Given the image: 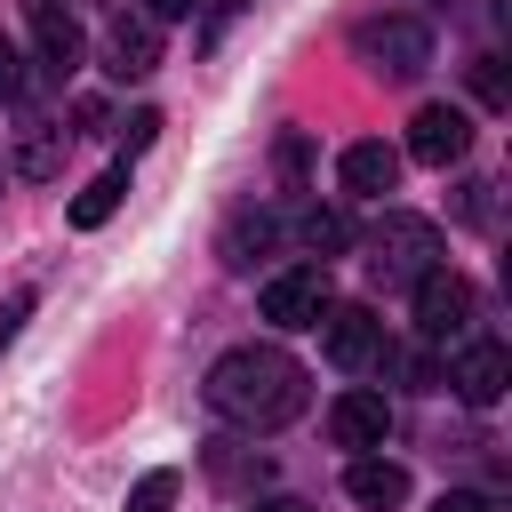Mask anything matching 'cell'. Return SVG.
Instances as JSON below:
<instances>
[{
  "label": "cell",
  "instance_id": "3",
  "mask_svg": "<svg viewBox=\"0 0 512 512\" xmlns=\"http://www.w3.org/2000/svg\"><path fill=\"white\" fill-rule=\"evenodd\" d=\"M352 56L376 80H416L432 64V32L416 16H368V24H352Z\"/></svg>",
  "mask_w": 512,
  "mask_h": 512
},
{
  "label": "cell",
  "instance_id": "24",
  "mask_svg": "<svg viewBox=\"0 0 512 512\" xmlns=\"http://www.w3.org/2000/svg\"><path fill=\"white\" fill-rule=\"evenodd\" d=\"M152 136H160V112H128V128H120V144H128V152H144Z\"/></svg>",
  "mask_w": 512,
  "mask_h": 512
},
{
  "label": "cell",
  "instance_id": "27",
  "mask_svg": "<svg viewBox=\"0 0 512 512\" xmlns=\"http://www.w3.org/2000/svg\"><path fill=\"white\" fill-rule=\"evenodd\" d=\"M256 512H312V504H296V496H272V504H256Z\"/></svg>",
  "mask_w": 512,
  "mask_h": 512
},
{
  "label": "cell",
  "instance_id": "21",
  "mask_svg": "<svg viewBox=\"0 0 512 512\" xmlns=\"http://www.w3.org/2000/svg\"><path fill=\"white\" fill-rule=\"evenodd\" d=\"M488 192H496L488 176H472V184H456V216H464V224H488V216H496V208H488Z\"/></svg>",
  "mask_w": 512,
  "mask_h": 512
},
{
  "label": "cell",
  "instance_id": "13",
  "mask_svg": "<svg viewBox=\"0 0 512 512\" xmlns=\"http://www.w3.org/2000/svg\"><path fill=\"white\" fill-rule=\"evenodd\" d=\"M32 40H40V64L64 80V72H80V24L56 8V0H32Z\"/></svg>",
  "mask_w": 512,
  "mask_h": 512
},
{
  "label": "cell",
  "instance_id": "28",
  "mask_svg": "<svg viewBox=\"0 0 512 512\" xmlns=\"http://www.w3.org/2000/svg\"><path fill=\"white\" fill-rule=\"evenodd\" d=\"M0 176H8V168H0Z\"/></svg>",
  "mask_w": 512,
  "mask_h": 512
},
{
  "label": "cell",
  "instance_id": "14",
  "mask_svg": "<svg viewBox=\"0 0 512 512\" xmlns=\"http://www.w3.org/2000/svg\"><path fill=\"white\" fill-rule=\"evenodd\" d=\"M200 464H208V480H216V488H232V496H248V488H264V480H272V456H256V448H240V440H208V448H200Z\"/></svg>",
  "mask_w": 512,
  "mask_h": 512
},
{
  "label": "cell",
  "instance_id": "10",
  "mask_svg": "<svg viewBox=\"0 0 512 512\" xmlns=\"http://www.w3.org/2000/svg\"><path fill=\"white\" fill-rule=\"evenodd\" d=\"M328 432H336V448H360V456H368V448H384V432H392V400L360 384V392H344V400L328 408Z\"/></svg>",
  "mask_w": 512,
  "mask_h": 512
},
{
  "label": "cell",
  "instance_id": "23",
  "mask_svg": "<svg viewBox=\"0 0 512 512\" xmlns=\"http://www.w3.org/2000/svg\"><path fill=\"white\" fill-rule=\"evenodd\" d=\"M24 320H32V288H16V296L0 304V352L16 344V328H24Z\"/></svg>",
  "mask_w": 512,
  "mask_h": 512
},
{
  "label": "cell",
  "instance_id": "22",
  "mask_svg": "<svg viewBox=\"0 0 512 512\" xmlns=\"http://www.w3.org/2000/svg\"><path fill=\"white\" fill-rule=\"evenodd\" d=\"M24 96V56H16V40L0 32V104H16Z\"/></svg>",
  "mask_w": 512,
  "mask_h": 512
},
{
  "label": "cell",
  "instance_id": "18",
  "mask_svg": "<svg viewBox=\"0 0 512 512\" xmlns=\"http://www.w3.org/2000/svg\"><path fill=\"white\" fill-rule=\"evenodd\" d=\"M296 240H304L312 256H344V248H352V224H344L336 208H304V216H296Z\"/></svg>",
  "mask_w": 512,
  "mask_h": 512
},
{
  "label": "cell",
  "instance_id": "19",
  "mask_svg": "<svg viewBox=\"0 0 512 512\" xmlns=\"http://www.w3.org/2000/svg\"><path fill=\"white\" fill-rule=\"evenodd\" d=\"M128 512H176V472H144L128 488Z\"/></svg>",
  "mask_w": 512,
  "mask_h": 512
},
{
  "label": "cell",
  "instance_id": "9",
  "mask_svg": "<svg viewBox=\"0 0 512 512\" xmlns=\"http://www.w3.org/2000/svg\"><path fill=\"white\" fill-rule=\"evenodd\" d=\"M440 384H448V392H456L464 408H488V400H496V392L512 384V352L480 336V344H464V352H456V368H448Z\"/></svg>",
  "mask_w": 512,
  "mask_h": 512
},
{
  "label": "cell",
  "instance_id": "6",
  "mask_svg": "<svg viewBox=\"0 0 512 512\" xmlns=\"http://www.w3.org/2000/svg\"><path fill=\"white\" fill-rule=\"evenodd\" d=\"M320 328H328V360H336V368H352V376L392 360V344H384V320H376L368 304H328V320H320Z\"/></svg>",
  "mask_w": 512,
  "mask_h": 512
},
{
  "label": "cell",
  "instance_id": "7",
  "mask_svg": "<svg viewBox=\"0 0 512 512\" xmlns=\"http://www.w3.org/2000/svg\"><path fill=\"white\" fill-rule=\"evenodd\" d=\"M472 152V120H464V104H424L416 120H408V160H424V168H456Z\"/></svg>",
  "mask_w": 512,
  "mask_h": 512
},
{
  "label": "cell",
  "instance_id": "17",
  "mask_svg": "<svg viewBox=\"0 0 512 512\" xmlns=\"http://www.w3.org/2000/svg\"><path fill=\"white\" fill-rule=\"evenodd\" d=\"M120 200H128V168H104V176H96V184L72 200V224H80V232H96V224H104Z\"/></svg>",
  "mask_w": 512,
  "mask_h": 512
},
{
  "label": "cell",
  "instance_id": "11",
  "mask_svg": "<svg viewBox=\"0 0 512 512\" xmlns=\"http://www.w3.org/2000/svg\"><path fill=\"white\" fill-rule=\"evenodd\" d=\"M336 176H344V192H360V200H384V192L400 184V152H392V144H376V136H360V144H344Z\"/></svg>",
  "mask_w": 512,
  "mask_h": 512
},
{
  "label": "cell",
  "instance_id": "26",
  "mask_svg": "<svg viewBox=\"0 0 512 512\" xmlns=\"http://www.w3.org/2000/svg\"><path fill=\"white\" fill-rule=\"evenodd\" d=\"M192 8H200V0H144V16H152V24H168V16H192Z\"/></svg>",
  "mask_w": 512,
  "mask_h": 512
},
{
  "label": "cell",
  "instance_id": "2",
  "mask_svg": "<svg viewBox=\"0 0 512 512\" xmlns=\"http://www.w3.org/2000/svg\"><path fill=\"white\" fill-rule=\"evenodd\" d=\"M440 264H448L440 224H424V216H408V208H384V224L368 232V272H376L384 288H416V280L440 272Z\"/></svg>",
  "mask_w": 512,
  "mask_h": 512
},
{
  "label": "cell",
  "instance_id": "4",
  "mask_svg": "<svg viewBox=\"0 0 512 512\" xmlns=\"http://www.w3.org/2000/svg\"><path fill=\"white\" fill-rule=\"evenodd\" d=\"M328 264H296V272H272L264 280V320L272 328H320L328 320Z\"/></svg>",
  "mask_w": 512,
  "mask_h": 512
},
{
  "label": "cell",
  "instance_id": "1",
  "mask_svg": "<svg viewBox=\"0 0 512 512\" xmlns=\"http://www.w3.org/2000/svg\"><path fill=\"white\" fill-rule=\"evenodd\" d=\"M208 408L240 432H280L288 416H304V368L280 352V344H240L208 368Z\"/></svg>",
  "mask_w": 512,
  "mask_h": 512
},
{
  "label": "cell",
  "instance_id": "12",
  "mask_svg": "<svg viewBox=\"0 0 512 512\" xmlns=\"http://www.w3.org/2000/svg\"><path fill=\"white\" fill-rule=\"evenodd\" d=\"M344 496L368 504V512H392V504H408V472L392 456H352L344 464Z\"/></svg>",
  "mask_w": 512,
  "mask_h": 512
},
{
  "label": "cell",
  "instance_id": "20",
  "mask_svg": "<svg viewBox=\"0 0 512 512\" xmlns=\"http://www.w3.org/2000/svg\"><path fill=\"white\" fill-rule=\"evenodd\" d=\"M472 96H480L488 112H504V104H512V88H504V64H496V56H480V64H472Z\"/></svg>",
  "mask_w": 512,
  "mask_h": 512
},
{
  "label": "cell",
  "instance_id": "15",
  "mask_svg": "<svg viewBox=\"0 0 512 512\" xmlns=\"http://www.w3.org/2000/svg\"><path fill=\"white\" fill-rule=\"evenodd\" d=\"M272 240H280V216L272 208H240L232 224H224V264H256V256H272Z\"/></svg>",
  "mask_w": 512,
  "mask_h": 512
},
{
  "label": "cell",
  "instance_id": "16",
  "mask_svg": "<svg viewBox=\"0 0 512 512\" xmlns=\"http://www.w3.org/2000/svg\"><path fill=\"white\" fill-rule=\"evenodd\" d=\"M56 160H64V128H56V120H24V136H16V176H56Z\"/></svg>",
  "mask_w": 512,
  "mask_h": 512
},
{
  "label": "cell",
  "instance_id": "8",
  "mask_svg": "<svg viewBox=\"0 0 512 512\" xmlns=\"http://www.w3.org/2000/svg\"><path fill=\"white\" fill-rule=\"evenodd\" d=\"M152 64H160V24H152L144 8H136V16L120 8V16L104 24V72H112V80H144Z\"/></svg>",
  "mask_w": 512,
  "mask_h": 512
},
{
  "label": "cell",
  "instance_id": "5",
  "mask_svg": "<svg viewBox=\"0 0 512 512\" xmlns=\"http://www.w3.org/2000/svg\"><path fill=\"white\" fill-rule=\"evenodd\" d=\"M416 328H424V344H448V336H464L472 328V280L464 272H424L416 280Z\"/></svg>",
  "mask_w": 512,
  "mask_h": 512
},
{
  "label": "cell",
  "instance_id": "25",
  "mask_svg": "<svg viewBox=\"0 0 512 512\" xmlns=\"http://www.w3.org/2000/svg\"><path fill=\"white\" fill-rule=\"evenodd\" d=\"M432 512H488V496H472V488H448Z\"/></svg>",
  "mask_w": 512,
  "mask_h": 512
}]
</instances>
